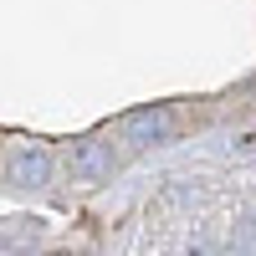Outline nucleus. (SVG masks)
<instances>
[{
  "label": "nucleus",
  "instance_id": "1",
  "mask_svg": "<svg viewBox=\"0 0 256 256\" xmlns=\"http://www.w3.org/2000/svg\"><path fill=\"white\" fill-rule=\"evenodd\" d=\"M169 128H174L169 108H134L123 118V138L128 144H159V138H169Z\"/></svg>",
  "mask_w": 256,
  "mask_h": 256
},
{
  "label": "nucleus",
  "instance_id": "3",
  "mask_svg": "<svg viewBox=\"0 0 256 256\" xmlns=\"http://www.w3.org/2000/svg\"><path fill=\"white\" fill-rule=\"evenodd\" d=\"M72 174H77V180H108V174H113V148L98 144V138L77 144V148H72Z\"/></svg>",
  "mask_w": 256,
  "mask_h": 256
},
{
  "label": "nucleus",
  "instance_id": "2",
  "mask_svg": "<svg viewBox=\"0 0 256 256\" xmlns=\"http://www.w3.org/2000/svg\"><path fill=\"white\" fill-rule=\"evenodd\" d=\"M6 174H10V184H20V190H36V184H46V174H52V159L41 154V148H16L10 154V164H6Z\"/></svg>",
  "mask_w": 256,
  "mask_h": 256
}]
</instances>
